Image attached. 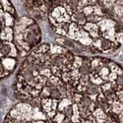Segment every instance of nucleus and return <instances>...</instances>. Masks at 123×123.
Wrapping results in <instances>:
<instances>
[{
	"label": "nucleus",
	"mask_w": 123,
	"mask_h": 123,
	"mask_svg": "<svg viewBox=\"0 0 123 123\" xmlns=\"http://www.w3.org/2000/svg\"><path fill=\"white\" fill-rule=\"evenodd\" d=\"M47 18L57 35L94 51L107 53L123 44V22L102 0H65Z\"/></svg>",
	"instance_id": "1"
},
{
	"label": "nucleus",
	"mask_w": 123,
	"mask_h": 123,
	"mask_svg": "<svg viewBox=\"0 0 123 123\" xmlns=\"http://www.w3.org/2000/svg\"><path fill=\"white\" fill-rule=\"evenodd\" d=\"M14 39L19 56H25L39 43L42 39L40 28L33 18L20 17L15 24Z\"/></svg>",
	"instance_id": "3"
},
{
	"label": "nucleus",
	"mask_w": 123,
	"mask_h": 123,
	"mask_svg": "<svg viewBox=\"0 0 123 123\" xmlns=\"http://www.w3.org/2000/svg\"><path fill=\"white\" fill-rule=\"evenodd\" d=\"M17 12L10 0H0V80L11 75L17 66L19 52L14 29Z\"/></svg>",
	"instance_id": "2"
},
{
	"label": "nucleus",
	"mask_w": 123,
	"mask_h": 123,
	"mask_svg": "<svg viewBox=\"0 0 123 123\" xmlns=\"http://www.w3.org/2000/svg\"><path fill=\"white\" fill-rule=\"evenodd\" d=\"M111 13L123 22V0H102Z\"/></svg>",
	"instance_id": "6"
},
{
	"label": "nucleus",
	"mask_w": 123,
	"mask_h": 123,
	"mask_svg": "<svg viewBox=\"0 0 123 123\" xmlns=\"http://www.w3.org/2000/svg\"><path fill=\"white\" fill-rule=\"evenodd\" d=\"M65 0H26L24 6L34 17L43 19L51 10L63 3Z\"/></svg>",
	"instance_id": "5"
},
{
	"label": "nucleus",
	"mask_w": 123,
	"mask_h": 123,
	"mask_svg": "<svg viewBox=\"0 0 123 123\" xmlns=\"http://www.w3.org/2000/svg\"><path fill=\"white\" fill-rule=\"evenodd\" d=\"M3 123H50L39 106L30 102H20L6 114Z\"/></svg>",
	"instance_id": "4"
}]
</instances>
